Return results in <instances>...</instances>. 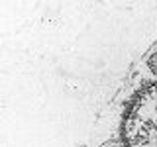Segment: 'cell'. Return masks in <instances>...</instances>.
Instances as JSON below:
<instances>
[{"label": "cell", "mask_w": 157, "mask_h": 147, "mask_svg": "<svg viewBox=\"0 0 157 147\" xmlns=\"http://www.w3.org/2000/svg\"><path fill=\"white\" fill-rule=\"evenodd\" d=\"M141 69H144L147 78H157V45L149 51V55L145 57V61L141 63Z\"/></svg>", "instance_id": "2"}, {"label": "cell", "mask_w": 157, "mask_h": 147, "mask_svg": "<svg viewBox=\"0 0 157 147\" xmlns=\"http://www.w3.org/2000/svg\"><path fill=\"white\" fill-rule=\"evenodd\" d=\"M128 147H157V82L136 96L124 122Z\"/></svg>", "instance_id": "1"}]
</instances>
